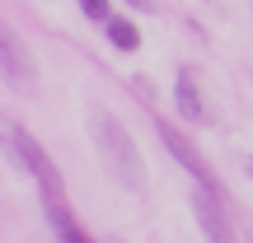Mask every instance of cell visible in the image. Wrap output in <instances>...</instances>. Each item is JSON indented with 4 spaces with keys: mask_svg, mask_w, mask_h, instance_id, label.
I'll list each match as a JSON object with an SVG mask.
<instances>
[{
    "mask_svg": "<svg viewBox=\"0 0 253 243\" xmlns=\"http://www.w3.org/2000/svg\"><path fill=\"white\" fill-rule=\"evenodd\" d=\"M94 145H99L103 164H108V173L122 182V187H141V150L131 145V136H126V126L113 117V112H94Z\"/></svg>",
    "mask_w": 253,
    "mask_h": 243,
    "instance_id": "obj_1",
    "label": "cell"
},
{
    "mask_svg": "<svg viewBox=\"0 0 253 243\" xmlns=\"http://www.w3.org/2000/svg\"><path fill=\"white\" fill-rule=\"evenodd\" d=\"M0 80H5L14 94H33V89H38L33 52H28V42L5 24V19H0Z\"/></svg>",
    "mask_w": 253,
    "mask_h": 243,
    "instance_id": "obj_2",
    "label": "cell"
},
{
    "mask_svg": "<svg viewBox=\"0 0 253 243\" xmlns=\"http://www.w3.org/2000/svg\"><path fill=\"white\" fill-rule=\"evenodd\" d=\"M188 201H192V215H197L207 243H235V229H230V220H225V206H220L216 187H202V182H197Z\"/></svg>",
    "mask_w": 253,
    "mask_h": 243,
    "instance_id": "obj_3",
    "label": "cell"
},
{
    "mask_svg": "<svg viewBox=\"0 0 253 243\" xmlns=\"http://www.w3.org/2000/svg\"><path fill=\"white\" fill-rule=\"evenodd\" d=\"M9 145H14V154L24 159V169L38 178V187L52 192V197H66V187H61V178H56V169H52V159H47V150L33 140V136H28V131H9Z\"/></svg>",
    "mask_w": 253,
    "mask_h": 243,
    "instance_id": "obj_4",
    "label": "cell"
},
{
    "mask_svg": "<svg viewBox=\"0 0 253 243\" xmlns=\"http://www.w3.org/2000/svg\"><path fill=\"white\" fill-rule=\"evenodd\" d=\"M160 140L169 145V154H173V159H178L183 169H188L192 178L202 182V187H216V178H211V169H207V164H202L197 145H188V140H183V136H178V126H160Z\"/></svg>",
    "mask_w": 253,
    "mask_h": 243,
    "instance_id": "obj_5",
    "label": "cell"
},
{
    "mask_svg": "<svg viewBox=\"0 0 253 243\" xmlns=\"http://www.w3.org/2000/svg\"><path fill=\"white\" fill-rule=\"evenodd\" d=\"M42 206H47V220H52V229H56V239H61V243H89V234H84V229L71 220V210H66V197L42 192Z\"/></svg>",
    "mask_w": 253,
    "mask_h": 243,
    "instance_id": "obj_6",
    "label": "cell"
},
{
    "mask_svg": "<svg viewBox=\"0 0 253 243\" xmlns=\"http://www.w3.org/2000/svg\"><path fill=\"white\" fill-rule=\"evenodd\" d=\"M173 103H178V112H183L188 122H202V117H207V108H202V94H197V84H192V75H188V70H178Z\"/></svg>",
    "mask_w": 253,
    "mask_h": 243,
    "instance_id": "obj_7",
    "label": "cell"
},
{
    "mask_svg": "<svg viewBox=\"0 0 253 243\" xmlns=\"http://www.w3.org/2000/svg\"><path fill=\"white\" fill-rule=\"evenodd\" d=\"M103 28H108V42L118 47V52H136V47H141V28H136L131 19L113 14V19H108V24H103Z\"/></svg>",
    "mask_w": 253,
    "mask_h": 243,
    "instance_id": "obj_8",
    "label": "cell"
},
{
    "mask_svg": "<svg viewBox=\"0 0 253 243\" xmlns=\"http://www.w3.org/2000/svg\"><path fill=\"white\" fill-rule=\"evenodd\" d=\"M80 9L89 19H99V24H108V0H80Z\"/></svg>",
    "mask_w": 253,
    "mask_h": 243,
    "instance_id": "obj_9",
    "label": "cell"
},
{
    "mask_svg": "<svg viewBox=\"0 0 253 243\" xmlns=\"http://www.w3.org/2000/svg\"><path fill=\"white\" fill-rule=\"evenodd\" d=\"M126 5H131V9H150V0H126Z\"/></svg>",
    "mask_w": 253,
    "mask_h": 243,
    "instance_id": "obj_10",
    "label": "cell"
}]
</instances>
